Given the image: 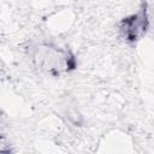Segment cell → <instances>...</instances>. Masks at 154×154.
<instances>
[{"label":"cell","instance_id":"1","mask_svg":"<svg viewBox=\"0 0 154 154\" xmlns=\"http://www.w3.org/2000/svg\"><path fill=\"white\" fill-rule=\"evenodd\" d=\"M31 60L40 71L54 77L72 71L77 65L70 51L51 43L35 45L31 48Z\"/></svg>","mask_w":154,"mask_h":154},{"label":"cell","instance_id":"2","mask_svg":"<svg viewBox=\"0 0 154 154\" xmlns=\"http://www.w3.org/2000/svg\"><path fill=\"white\" fill-rule=\"evenodd\" d=\"M120 32L123 37L129 42L138 41L149 28V18L147 13V5L144 4L140 12L125 17L120 22Z\"/></svg>","mask_w":154,"mask_h":154}]
</instances>
